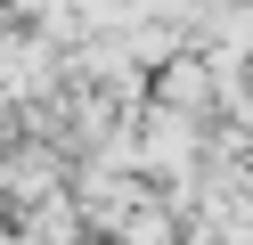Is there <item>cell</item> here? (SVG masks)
Segmentation results:
<instances>
[{"instance_id": "1", "label": "cell", "mask_w": 253, "mask_h": 245, "mask_svg": "<svg viewBox=\"0 0 253 245\" xmlns=\"http://www.w3.org/2000/svg\"><path fill=\"white\" fill-rule=\"evenodd\" d=\"M147 98H155V106H171V114H188V123H212V114H220L212 57H204L196 41H188V49H171L164 65H147Z\"/></svg>"}]
</instances>
